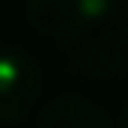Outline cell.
Instances as JSON below:
<instances>
[{
    "label": "cell",
    "mask_w": 128,
    "mask_h": 128,
    "mask_svg": "<svg viewBox=\"0 0 128 128\" xmlns=\"http://www.w3.org/2000/svg\"><path fill=\"white\" fill-rule=\"evenodd\" d=\"M68 57H72L74 68H80L86 74L110 78V74L125 72L128 45H125V39H119L116 33H96V36L80 33V39L74 42V48H72Z\"/></svg>",
    "instance_id": "cell-3"
},
{
    "label": "cell",
    "mask_w": 128,
    "mask_h": 128,
    "mask_svg": "<svg viewBox=\"0 0 128 128\" xmlns=\"http://www.w3.org/2000/svg\"><path fill=\"white\" fill-rule=\"evenodd\" d=\"M39 128H113V125L104 116V110L96 107L92 101L78 96H63L42 110Z\"/></svg>",
    "instance_id": "cell-4"
},
{
    "label": "cell",
    "mask_w": 128,
    "mask_h": 128,
    "mask_svg": "<svg viewBox=\"0 0 128 128\" xmlns=\"http://www.w3.org/2000/svg\"><path fill=\"white\" fill-rule=\"evenodd\" d=\"M113 0H30L27 15L42 36L68 39L80 36L110 12Z\"/></svg>",
    "instance_id": "cell-1"
},
{
    "label": "cell",
    "mask_w": 128,
    "mask_h": 128,
    "mask_svg": "<svg viewBox=\"0 0 128 128\" xmlns=\"http://www.w3.org/2000/svg\"><path fill=\"white\" fill-rule=\"evenodd\" d=\"M39 96V68L21 51H0V122L12 125L27 116Z\"/></svg>",
    "instance_id": "cell-2"
},
{
    "label": "cell",
    "mask_w": 128,
    "mask_h": 128,
    "mask_svg": "<svg viewBox=\"0 0 128 128\" xmlns=\"http://www.w3.org/2000/svg\"><path fill=\"white\" fill-rule=\"evenodd\" d=\"M119 128H128V101L122 107V113H119Z\"/></svg>",
    "instance_id": "cell-5"
}]
</instances>
